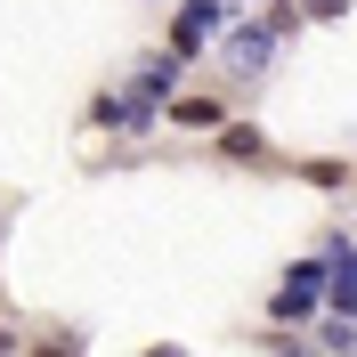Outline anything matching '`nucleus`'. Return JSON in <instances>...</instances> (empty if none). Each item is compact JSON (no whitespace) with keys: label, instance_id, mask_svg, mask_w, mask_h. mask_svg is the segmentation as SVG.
Returning a JSON list of instances; mask_svg holds the SVG:
<instances>
[{"label":"nucleus","instance_id":"obj_1","mask_svg":"<svg viewBox=\"0 0 357 357\" xmlns=\"http://www.w3.org/2000/svg\"><path fill=\"white\" fill-rule=\"evenodd\" d=\"M227 33V0H195V8H178V24H171V49L178 57H195L203 41H220Z\"/></svg>","mask_w":357,"mask_h":357},{"label":"nucleus","instance_id":"obj_2","mask_svg":"<svg viewBox=\"0 0 357 357\" xmlns=\"http://www.w3.org/2000/svg\"><path fill=\"white\" fill-rule=\"evenodd\" d=\"M268 57H276V33H268V24H252V33H236V41H227V66L244 73V82H260Z\"/></svg>","mask_w":357,"mask_h":357},{"label":"nucleus","instance_id":"obj_3","mask_svg":"<svg viewBox=\"0 0 357 357\" xmlns=\"http://www.w3.org/2000/svg\"><path fill=\"white\" fill-rule=\"evenodd\" d=\"M178 66H187V57H146V66H138V98H162V89H178Z\"/></svg>","mask_w":357,"mask_h":357},{"label":"nucleus","instance_id":"obj_4","mask_svg":"<svg viewBox=\"0 0 357 357\" xmlns=\"http://www.w3.org/2000/svg\"><path fill=\"white\" fill-rule=\"evenodd\" d=\"M171 122H187V130H211V122H220V98H178Z\"/></svg>","mask_w":357,"mask_h":357},{"label":"nucleus","instance_id":"obj_5","mask_svg":"<svg viewBox=\"0 0 357 357\" xmlns=\"http://www.w3.org/2000/svg\"><path fill=\"white\" fill-rule=\"evenodd\" d=\"M317 349H357V333H349V325H341L333 309H325V325H317Z\"/></svg>","mask_w":357,"mask_h":357}]
</instances>
